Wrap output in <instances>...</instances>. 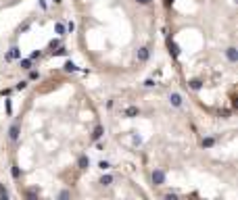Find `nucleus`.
<instances>
[{"mask_svg":"<svg viewBox=\"0 0 238 200\" xmlns=\"http://www.w3.org/2000/svg\"><path fill=\"white\" fill-rule=\"evenodd\" d=\"M226 56H228V60H230V63H236V60H238V50H236L234 46H230V48L226 50Z\"/></svg>","mask_w":238,"mask_h":200,"instance_id":"2","label":"nucleus"},{"mask_svg":"<svg viewBox=\"0 0 238 200\" xmlns=\"http://www.w3.org/2000/svg\"><path fill=\"white\" fill-rule=\"evenodd\" d=\"M165 4H167V6H171V4H173V0H165Z\"/></svg>","mask_w":238,"mask_h":200,"instance_id":"29","label":"nucleus"},{"mask_svg":"<svg viewBox=\"0 0 238 200\" xmlns=\"http://www.w3.org/2000/svg\"><path fill=\"white\" fill-rule=\"evenodd\" d=\"M169 102L173 106H182V96H180L178 92H171V94H169Z\"/></svg>","mask_w":238,"mask_h":200,"instance_id":"5","label":"nucleus"},{"mask_svg":"<svg viewBox=\"0 0 238 200\" xmlns=\"http://www.w3.org/2000/svg\"><path fill=\"white\" fill-rule=\"evenodd\" d=\"M167 48H169V52H171V56H180V48H178V44L169 38L167 40Z\"/></svg>","mask_w":238,"mask_h":200,"instance_id":"3","label":"nucleus"},{"mask_svg":"<svg viewBox=\"0 0 238 200\" xmlns=\"http://www.w3.org/2000/svg\"><path fill=\"white\" fill-rule=\"evenodd\" d=\"M136 56H138V60H140V63H146V60H148V56H151V50H148V48H140Z\"/></svg>","mask_w":238,"mask_h":200,"instance_id":"4","label":"nucleus"},{"mask_svg":"<svg viewBox=\"0 0 238 200\" xmlns=\"http://www.w3.org/2000/svg\"><path fill=\"white\" fill-rule=\"evenodd\" d=\"M0 200H9V192H6V188L0 184Z\"/></svg>","mask_w":238,"mask_h":200,"instance_id":"17","label":"nucleus"},{"mask_svg":"<svg viewBox=\"0 0 238 200\" xmlns=\"http://www.w3.org/2000/svg\"><path fill=\"white\" fill-rule=\"evenodd\" d=\"M11 175L15 177V179H19V175H21V169H19V165H13V167H11Z\"/></svg>","mask_w":238,"mask_h":200,"instance_id":"15","label":"nucleus"},{"mask_svg":"<svg viewBox=\"0 0 238 200\" xmlns=\"http://www.w3.org/2000/svg\"><path fill=\"white\" fill-rule=\"evenodd\" d=\"M19 65H21V69L29 71L32 69V59H19Z\"/></svg>","mask_w":238,"mask_h":200,"instance_id":"12","label":"nucleus"},{"mask_svg":"<svg viewBox=\"0 0 238 200\" xmlns=\"http://www.w3.org/2000/svg\"><path fill=\"white\" fill-rule=\"evenodd\" d=\"M59 44H61L59 40H52V42H50V48H52V50H54V48H59Z\"/></svg>","mask_w":238,"mask_h":200,"instance_id":"26","label":"nucleus"},{"mask_svg":"<svg viewBox=\"0 0 238 200\" xmlns=\"http://www.w3.org/2000/svg\"><path fill=\"white\" fill-rule=\"evenodd\" d=\"M213 144H215L213 138H205V140H203V146H205V148H211Z\"/></svg>","mask_w":238,"mask_h":200,"instance_id":"18","label":"nucleus"},{"mask_svg":"<svg viewBox=\"0 0 238 200\" xmlns=\"http://www.w3.org/2000/svg\"><path fill=\"white\" fill-rule=\"evenodd\" d=\"M52 2H54V4H61V2H63V0H52Z\"/></svg>","mask_w":238,"mask_h":200,"instance_id":"30","label":"nucleus"},{"mask_svg":"<svg viewBox=\"0 0 238 200\" xmlns=\"http://www.w3.org/2000/svg\"><path fill=\"white\" fill-rule=\"evenodd\" d=\"M65 29H67V31H69V34H71L73 29H75V23H73V21H69V23L65 25Z\"/></svg>","mask_w":238,"mask_h":200,"instance_id":"22","label":"nucleus"},{"mask_svg":"<svg viewBox=\"0 0 238 200\" xmlns=\"http://www.w3.org/2000/svg\"><path fill=\"white\" fill-rule=\"evenodd\" d=\"M144 85H146V88H153V85H155V79H153V77H148V79L144 82Z\"/></svg>","mask_w":238,"mask_h":200,"instance_id":"23","label":"nucleus"},{"mask_svg":"<svg viewBox=\"0 0 238 200\" xmlns=\"http://www.w3.org/2000/svg\"><path fill=\"white\" fill-rule=\"evenodd\" d=\"M6 59H9V60H11V59H21V52H19V48L13 46V48H11V52L6 54Z\"/></svg>","mask_w":238,"mask_h":200,"instance_id":"11","label":"nucleus"},{"mask_svg":"<svg viewBox=\"0 0 238 200\" xmlns=\"http://www.w3.org/2000/svg\"><path fill=\"white\" fill-rule=\"evenodd\" d=\"M138 113H140V111H138V106H128V108H125V117H138Z\"/></svg>","mask_w":238,"mask_h":200,"instance_id":"10","label":"nucleus"},{"mask_svg":"<svg viewBox=\"0 0 238 200\" xmlns=\"http://www.w3.org/2000/svg\"><path fill=\"white\" fill-rule=\"evenodd\" d=\"M65 31H67V29H65V25H63V23H57V34H59V35H65Z\"/></svg>","mask_w":238,"mask_h":200,"instance_id":"19","label":"nucleus"},{"mask_svg":"<svg viewBox=\"0 0 238 200\" xmlns=\"http://www.w3.org/2000/svg\"><path fill=\"white\" fill-rule=\"evenodd\" d=\"M63 69L67 71V73H75V71H77V65H75L73 60H67V63L63 65Z\"/></svg>","mask_w":238,"mask_h":200,"instance_id":"9","label":"nucleus"},{"mask_svg":"<svg viewBox=\"0 0 238 200\" xmlns=\"http://www.w3.org/2000/svg\"><path fill=\"white\" fill-rule=\"evenodd\" d=\"M153 184H155V186H163V184H165V173H163L161 169H155V171H153Z\"/></svg>","mask_w":238,"mask_h":200,"instance_id":"1","label":"nucleus"},{"mask_svg":"<svg viewBox=\"0 0 238 200\" xmlns=\"http://www.w3.org/2000/svg\"><path fill=\"white\" fill-rule=\"evenodd\" d=\"M98 167H100L102 171H107L109 167H111V163H109V161H100V163H98Z\"/></svg>","mask_w":238,"mask_h":200,"instance_id":"20","label":"nucleus"},{"mask_svg":"<svg viewBox=\"0 0 238 200\" xmlns=\"http://www.w3.org/2000/svg\"><path fill=\"white\" fill-rule=\"evenodd\" d=\"M77 167H80V169H88V167H90V158H88L86 154H82L80 161H77Z\"/></svg>","mask_w":238,"mask_h":200,"instance_id":"8","label":"nucleus"},{"mask_svg":"<svg viewBox=\"0 0 238 200\" xmlns=\"http://www.w3.org/2000/svg\"><path fill=\"white\" fill-rule=\"evenodd\" d=\"M190 88H192V90H201V88H203V82H201V79H192V82H190Z\"/></svg>","mask_w":238,"mask_h":200,"instance_id":"16","label":"nucleus"},{"mask_svg":"<svg viewBox=\"0 0 238 200\" xmlns=\"http://www.w3.org/2000/svg\"><path fill=\"white\" fill-rule=\"evenodd\" d=\"M102 133H105V129H102V125H96L94 127V131H92V140H100L102 138Z\"/></svg>","mask_w":238,"mask_h":200,"instance_id":"7","label":"nucleus"},{"mask_svg":"<svg viewBox=\"0 0 238 200\" xmlns=\"http://www.w3.org/2000/svg\"><path fill=\"white\" fill-rule=\"evenodd\" d=\"M25 88H27V82H19L15 85V90H25Z\"/></svg>","mask_w":238,"mask_h":200,"instance_id":"21","label":"nucleus"},{"mask_svg":"<svg viewBox=\"0 0 238 200\" xmlns=\"http://www.w3.org/2000/svg\"><path fill=\"white\" fill-rule=\"evenodd\" d=\"M136 2H138V4H151L153 0H136Z\"/></svg>","mask_w":238,"mask_h":200,"instance_id":"28","label":"nucleus"},{"mask_svg":"<svg viewBox=\"0 0 238 200\" xmlns=\"http://www.w3.org/2000/svg\"><path fill=\"white\" fill-rule=\"evenodd\" d=\"M9 138H11L13 142L19 138V125H17V123H13V125H11V129H9Z\"/></svg>","mask_w":238,"mask_h":200,"instance_id":"6","label":"nucleus"},{"mask_svg":"<svg viewBox=\"0 0 238 200\" xmlns=\"http://www.w3.org/2000/svg\"><path fill=\"white\" fill-rule=\"evenodd\" d=\"M40 56H42V52H40V50H36V52H32V56H29V59L34 60V59H40Z\"/></svg>","mask_w":238,"mask_h":200,"instance_id":"24","label":"nucleus"},{"mask_svg":"<svg viewBox=\"0 0 238 200\" xmlns=\"http://www.w3.org/2000/svg\"><path fill=\"white\" fill-rule=\"evenodd\" d=\"M38 77H40V73H38V71H32V73H29V79H38Z\"/></svg>","mask_w":238,"mask_h":200,"instance_id":"25","label":"nucleus"},{"mask_svg":"<svg viewBox=\"0 0 238 200\" xmlns=\"http://www.w3.org/2000/svg\"><path fill=\"white\" fill-rule=\"evenodd\" d=\"M100 184H102V186H111V184H113V175H102L100 177Z\"/></svg>","mask_w":238,"mask_h":200,"instance_id":"14","label":"nucleus"},{"mask_svg":"<svg viewBox=\"0 0 238 200\" xmlns=\"http://www.w3.org/2000/svg\"><path fill=\"white\" fill-rule=\"evenodd\" d=\"M165 200H176V194H165Z\"/></svg>","mask_w":238,"mask_h":200,"instance_id":"27","label":"nucleus"},{"mask_svg":"<svg viewBox=\"0 0 238 200\" xmlns=\"http://www.w3.org/2000/svg\"><path fill=\"white\" fill-rule=\"evenodd\" d=\"M65 54H67V48H63V46L52 50V56H65Z\"/></svg>","mask_w":238,"mask_h":200,"instance_id":"13","label":"nucleus"}]
</instances>
